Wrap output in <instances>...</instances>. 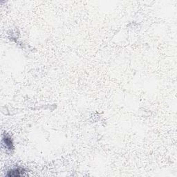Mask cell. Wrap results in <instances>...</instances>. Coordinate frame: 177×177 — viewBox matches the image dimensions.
Returning a JSON list of instances; mask_svg holds the SVG:
<instances>
[{
    "instance_id": "cell-1",
    "label": "cell",
    "mask_w": 177,
    "mask_h": 177,
    "mask_svg": "<svg viewBox=\"0 0 177 177\" xmlns=\"http://www.w3.org/2000/svg\"><path fill=\"white\" fill-rule=\"evenodd\" d=\"M2 145L4 146L5 148H6L8 150H12L13 149V144L11 138L8 136L4 135L2 138Z\"/></svg>"
},
{
    "instance_id": "cell-2",
    "label": "cell",
    "mask_w": 177,
    "mask_h": 177,
    "mask_svg": "<svg viewBox=\"0 0 177 177\" xmlns=\"http://www.w3.org/2000/svg\"><path fill=\"white\" fill-rule=\"evenodd\" d=\"M23 173H24L23 169L16 168V169H13V170L8 171V174H7V176H20L22 175H23Z\"/></svg>"
}]
</instances>
